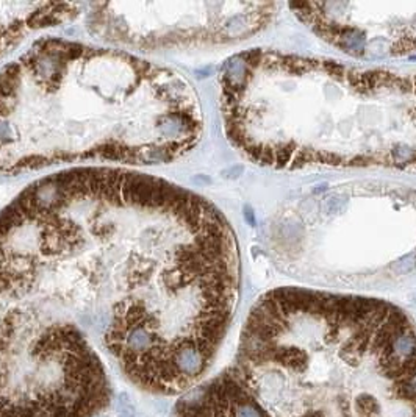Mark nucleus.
<instances>
[{
  "instance_id": "423d86ee",
  "label": "nucleus",
  "mask_w": 416,
  "mask_h": 417,
  "mask_svg": "<svg viewBox=\"0 0 416 417\" xmlns=\"http://www.w3.org/2000/svg\"><path fill=\"white\" fill-rule=\"evenodd\" d=\"M297 18L343 53L362 60L416 55V3H291Z\"/></svg>"
},
{
  "instance_id": "f03ea898",
  "label": "nucleus",
  "mask_w": 416,
  "mask_h": 417,
  "mask_svg": "<svg viewBox=\"0 0 416 417\" xmlns=\"http://www.w3.org/2000/svg\"><path fill=\"white\" fill-rule=\"evenodd\" d=\"M202 130L190 81L132 53L47 38L0 69V175L77 161L163 164Z\"/></svg>"
},
{
  "instance_id": "f257e3e1",
  "label": "nucleus",
  "mask_w": 416,
  "mask_h": 417,
  "mask_svg": "<svg viewBox=\"0 0 416 417\" xmlns=\"http://www.w3.org/2000/svg\"><path fill=\"white\" fill-rule=\"evenodd\" d=\"M238 296V244L202 195L116 167L38 180L0 209V417H99L111 366L190 391Z\"/></svg>"
},
{
  "instance_id": "0eeeda50",
  "label": "nucleus",
  "mask_w": 416,
  "mask_h": 417,
  "mask_svg": "<svg viewBox=\"0 0 416 417\" xmlns=\"http://www.w3.org/2000/svg\"><path fill=\"white\" fill-rule=\"evenodd\" d=\"M174 417H274L230 366L178 400Z\"/></svg>"
},
{
  "instance_id": "39448f33",
  "label": "nucleus",
  "mask_w": 416,
  "mask_h": 417,
  "mask_svg": "<svg viewBox=\"0 0 416 417\" xmlns=\"http://www.w3.org/2000/svg\"><path fill=\"white\" fill-rule=\"evenodd\" d=\"M277 3L111 2L86 14L93 36L138 50H175L238 43L274 19Z\"/></svg>"
},
{
  "instance_id": "6e6552de",
  "label": "nucleus",
  "mask_w": 416,
  "mask_h": 417,
  "mask_svg": "<svg viewBox=\"0 0 416 417\" xmlns=\"http://www.w3.org/2000/svg\"><path fill=\"white\" fill-rule=\"evenodd\" d=\"M80 16V5L61 2H0V58L28 35Z\"/></svg>"
},
{
  "instance_id": "7ed1b4c3",
  "label": "nucleus",
  "mask_w": 416,
  "mask_h": 417,
  "mask_svg": "<svg viewBox=\"0 0 416 417\" xmlns=\"http://www.w3.org/2000/svg\"><path fill=\"white\" fill-rule=\"evenodd\" d=\"M230 367L274 417H416V331L383 300L268 292Z\"/></svg>"
},
{
  "instance_id": "20e7f679",
  "label": "nucleus",
  "mask_w": 416,
  "mask_h": 417,
  "mask_svg": "<svg viewBox=\"0 0 416 417\" xmlns=\"http://www.w3.org/2000/svg\"><path fill=\"white\" fill-rule=\"evenodd\" d=\"M219 99L227 138L257 164L416 170V72L250 50L225 61Z\"/></svg>"
}]
</instances>
